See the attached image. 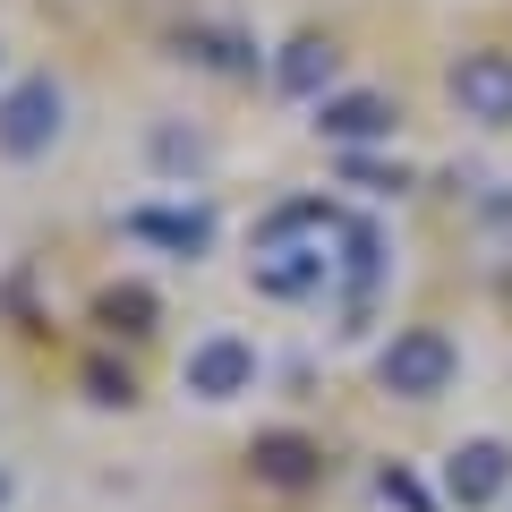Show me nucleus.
I'll list each match as a JSON object with an SVG mask.
<instances>
[{
	"label": "nucleus",
	"instance_id": "obj_17",
	"mask_svg": "<svg viewBox=\"0 0 512 512\" xmlns=\"http://www.w3.org/2000/svg\"><path fill=\"white\" fill-rule=\"evenodd\" d=\"M376 495H384V504H393V512H436V495H427L419 478L402 470V461H384V470H376Z\"/></svg>",
	"mask_w": 512,
	"mask_h": 512
},
{
	"label": "nucleus",
	"instance_id": "obj_6",
	"mask_svg": "<svg viewBox=\"0 0 512 512\" xmlns=\"http://www.w3.org/2000/svg\"><path fill=\"white\" fill-rule=\"evenodd\" d=\"M393 128H402V103H393V94H376V86H333L325 103H316V137H333L342 154L384 146Z\"/></svg>",
	"mask_w": 512,
	"mask_h": 512
},
{
	"label": "nucleus",
	"instance_id": "obj_9",
	"mask_svg": "<svg viewBox=\"0 0 512 512\" xmlns=\"http://www.w3.org/2000/svg\"><path fill=\"white\" fill-rule=\"evenodd\" d=\"M333 77H342V43H333V35H291L274 52V86L291 94V103H325Z\"/></svg>",
	"mask_w": 512,
	"mask_h": 512
},
{
	"label": "nucleus",
	"instance_id": "obj_15",
	"mask_svg": "<svg viewBox=\"0 0 512 512\" xmlns=\"http://www.w3.org/2000/svg\"><path fill=\"white\" fill-rule=\"evenodd\" d=\"M94 308H103L111 333H154V291H146V282H111Z\"/></svg>",
	"mask_w": 512,
	"mask_h": 512
},
{
	"label": "nucleus",
	"instance_id": "obj_14",
	"mask_svg": "<svg viewBox=\"0 0 512 512\" xmlns=\"http://www.w3.org/2000/svg\"><path fill=\"white\" fill-rule=\"evenodd\" d=\"M180 60H197L214 77H256V43L239 26H180Z\"/></svg>",
	"mask_w": 512,
	"mask_h": 512
},
{
	"label": "nucleus",
	"instance_id": "obj_19",
	"mask_svg": "<svg viewBox=\"0 0 512 512\" xmlns=\"http://www.w3.org/2000/svg\"><path fill=\"white\" fill-rule=\"evenodd\" d=\"M487 222H495V231H512V188H495V197H487Z\"/></svg>",
	"mask_w": 512,
	"mask_h": 512
},
{
	"label": "nucleus",
	"instance_id": "obj_11",
	"mask_svg": "<svg viewBox=\"0 0 512 512\" xmlns=\"http://www.w3.org/2000/svg\"><path fill=\"white\" fill-rule=\"evenodd\" d=\"M333 231H342V205H333V197H282L274 214L256 222V256H274V248H299V239H316V248H325Z\"/></svg>",
	"mask_w": 512,
	"mask_h": 512
},
{
	"label": "nucleus",
	"instance_id": "obj_1",
	"mask_svg": "<svg viewBox=\"0 0 512 512\" xmlns=\"http://www.w3.org/2000/svg\"><path fill=\"white\" fill-rule=\"evenodd\" d=\"M69 137V86L52 69H26L0 86V154L9 163H43V154Z\"/></svg>",
	"mask_w": 512,
	"mask_h": 512
},
{
	"label": "nucleus",
	"instance_id": "obj_8",
	"mask_svg": "<svg viewBox=\"0 0 512 512\" xmlns=\"http://www.w3.org/2000/svg\"><path fill=\"white\" fill-rule=\"evenodd\" d=\"M333 282L350 291V308H367V299L384 291V274H393V248H384V222L376 214H342V231H333Z\"/></svg>",
	"mask_w": 512,
	"mask_h": 512
},
{
	"label": "nucleus",
	"instance_id": "obj_5",
	"mask_svg": "<svg viewBox=\"0 0 512 512\" xmlns=\"http://www.w3.org/2000/svg\"><path fill=\"white\" fill-rule=\"evenodd\" d=\"M444 495H453L461 512H487L512 495V444L504 436H461L453 453H444Z\"/></svg>",
	"mask_w": 512,
	"mask_h": 512
},
{
	"label": "nucleus",
	"instance_id": "obj_10",
	"mask_svg": "<svg viewBox=\"0 0 512 512\" xmlns=\"http://www.w3.org/2000/svg\"><path fill=\"white\" fill-rule=\"evenodd\" d=\"M248 461H256L265 487H316V478H325V444L299 436V427H265V436L248 444Z\"/></svg>",
	"mask_w": 512,
	"mask_h": 512
},
{
	"label": "nucleus",
	"instance_id": "obj_4",
	"mask_svg": "<svg viewBox=\"0 0 512 512\" xmlns=\"http://www.w3.org/2000/svg\"><path fill=\"white\" fill-rule=\"evenodd\" d=\"M120 231H128V239H146V248H163V256H188V265H197V256L222 239V214H214L205 197H180V205H128Z\"/></svg>",
	"mask_w": 512,
	"mask_h": 512
},
{
	"label": "nucleus",
	"instance_id": "obj_3",
	"mask_svg": "<svg viewBox=\"0 0 512 512\" xmlns=\"http://www.w3.org/2000/svg\"><path fill=\"white\" fill-rule=\"evenodd\" d=\"M256 342L248 333H231V325H214V333H197L188 342V359H180V393H197V402H239V393H256Z\"/></svg>",
	"mask_w": 512,
	"mask_h": 512
},
{
	"label": "nucleus",
	"instance_id": "obj_16",
	"mask_svg": "<svg viewBox=\"0 0 512 512\" xmlns=\"http://www.w3.org/2000/svg\"><path fill=\"white\" fill-rule=\"evenodd\" d=\"M86 402L128 410V402H137V376H128V367H111V359H86Z\"/></svg>",
	"mask_w": 512,
	"mask_h": 512
},
{
	"label": "nucleus",
	"instance_id": "obj_12",
	"mask_svg": "<svg viewBox=\"0 0 512 512\" xmlns=\"http://www.w3.org/2000/svg\"><path fill=\"white\" fill-rule=\"evenodd\" d=\"M248 282L265 299H316L333 282V256L325 248H274V256H256V265H248Z\"/></svg>",
	"mask_w": 512,
	"mask_h": 512
},
{
	"label": "nucleus",
	"instance_id": "obj_7",
	"mask_svg": "<svg viewBox=\"0 0 512 512\" xmlns=\"http://www.w3.org/2000/svg\"><path fill=\"white\" fill-rule=\"evenodd\" d=\"M453 103H461V120H478V128H512V52H461L453 60Z\"/></svg>",
	"mask_w": 512,
	"mask_h": 512
},
{
	"label": "nucleus",
	"instance_id": "obj_18",
	"mask_svg": "<svg viewBox=\"0 0 512 512\" xmlns=\"http://www.w3.org/2000/svg\"><path fill=\"white\" fill-rule=\"evenodd\" d=\"M342 180L367 188V197H393L402 188V163H367V154H342Z\"/></svg>",
	"mask_w": 512,
	"mask_h": 512
},
{
	"label": "nucleus",
	"instance_id": "obj_2",
	"mask_svg": "<svg viewBox=\"0 0 512 512\" xmlns=\"http://www.w3.org/2000/svg\"><path fill=\"white\" fill-rule=\"evenodd\" d=\"M453 376H461V350L444 325H402L376 350V384L393 402H436V393H453Z\"/></svg>",
	"mask_w": 512,
	"mask_h": 512
},
{
	"label": "nucleus",
	"instance_id": "obj_20",
	"mask_svg": "<svg viewBox=\"0 0 512 512\" xmlns=\"http://www.w3.org/2000/svg\"><path fill=\"white\" fill-rule=\"evenodd\" d=\"M18 504V470H9V461H0V512Z\"/></svg>",
	"mask_w": 512,
	"mask_h": 512
},
{
	"label": "nucleus",
	"instance_id": "obj_13",
	"mask_svg": "<svg viewBox=\"0 0 512 512\" xmlns=\"http://www.w3.org/2000/svg\"><path fill=\"white\" fill-rule=\"evenodd\" d=\"M146 163H154V180L188 188V180H205L214 146H205V128H188V120H154L146 128Z\"/></svg>",
	"mask_w": 512,
	"mask_h": 512
}]
</instances>
